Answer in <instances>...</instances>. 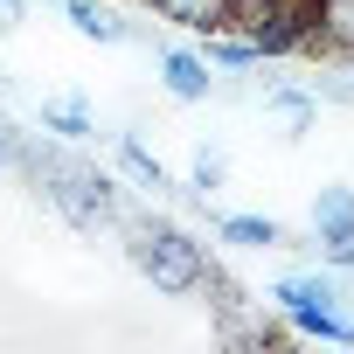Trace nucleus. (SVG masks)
I'll return each mask as SVG.
<instances>
[{
  "label": "nucleus",
  "mask_w": 354,
  "mask_h": 354,
  "mask_svg": "<svg viewBox=\"0 0 354 354\" xmlns=\"http://www.w3.org/2000/svg\"><path fill=\"white\" fill-rule=\"evenodd\" d=\"M21 167L42 181V195H49V209L63 216V223H77V230H104V223H118L125 209H118V188L104 181L97 167H84V160H56V153H21Z\"/></svg>",
  "instance_id": "nucleus-1"
},
{
  "label": "nucleus",
  "mask_w": 354,
  "mask_h": 354,
  "mask_svg": "<svg viewBox=\"0 0 354 354\" xmlns=\"http://www.w3.org/2000/svg\"><path fill=\"white\" fill-rule=\"evenodd\" d=\"M132 264L160 285V292H202L209 285V257L188 230H174V223H139L132 230Z\"/></svg>",
  "instance_id": "nucleus-2"
},
{
  "label": "nucleus",
  "mask_w": 354,
  "mask_h": 354,
  "mask_svg": "<svg viewBox=\"0 0 354 354\" xmlns=\"http://www.w3.org/2000/svg\"><path fill=\"white\" fill-rule=\"evenodd\" d=\"M257 56H292V49H313V0H257L250 8V35H243Z\"/></svg>",
  "instance_id": "nucleus-3"
},
{
  "label": "nucleus",
  "mask_w": 354,
  "mask_h": 354,
  "mask_svg": "<svg viewBox=\"0 0 354 354\" xmlns=\"http://www.w3.org/2000/svg\"><path fill=\"white\" fill-rule=\"evenodd\" d=\"M153 15L174 28H195V35H223L243 15V0H153Z\"/></svg>",
  "instance_id": "nucleus-4"
},
{
  "label": "nucleus",
  "mask_w": 354,
  "mask_h": 354,
  "mask_svg": "<svg viewBox=\"0 0 354 354\" xmlns=\"http://www.w3.org/2000/svg\"><path fill=\"white\" fill-rule=\"evenodd\" d=\"M271 299L285 313H319V306H340V278L333 271H306V278H278Z\"/></svg>",
  "instance_id": "nucleus-5"
},
{
  "label": "nucleus",
  "mask_w": 354,
  "mask_h": 354,
  "mask_svg": "<svg viewBox=\"0 0 354 354\" xmlns=\"http://www.w3.org/2000/svg\"><path fill=\"white\" fill-rule=\"evenodd\" d=\"M160 77H167V91L181 97V104H195V97H209V56H195V49H167L160 56Z\"/></svg>",
  "instance_id": "nucleus-6"
},
{
  "label": "nucleus",
  "mask_w": 354,
  "mask_h": 354,
  "mask_svg": "<svg viewBox=\"0 0 354 354\" xmlns=\"http://www.w3.org/2000/svg\"><path fill=\"white\" fill-rule=\"evenodd\" d=\"M313 42L333 56H354V0H313Z\"/></svg>",
  "instance_id": "nucleus-7"
},
{
  "label": "nucleus",
  "mask_w": 354,
  "mask_h": 354,
  "mask_svg": "<svg viewBox=\"0 0 354 354\" xmlns=\"http://www.w3.org/2000/svg\"><path fill=\"white\" fill-rule=\"evenodd\" d=\"M313 230H319V243H347L354 236V188H319Z\"/></svg>",
  "instance_id": "nucleus-8"
},
{
  "label": "nucleus",
  "mask_w": 354,
  "mask_h": 354,
  "mask_svg": "<svg viewBox=\"0 0 354 354\" xmlns=\"http://www.w3.org/2000/svg\"><path fill=\"white\" fill-rule=\"evenodd\" d=\"M63 21L77 35H91V42H125V21L104 8V0H63Z\"/></svg>",
  "instance_id": "nucleus-9"
},
{
  "label": "nucleus",
  "mask_w": 354,
  "mask_h": 354,
  "mask_svg": "<svg viewBox=\"0 0 354 354\" xmlns=\"http://www.w3.org/2000/svg\"><path fill=\"white\" fill-rule=\"evenodd\" d=\"M42 125L63 132V139H91V132H97V118H91L84 97H42Z\"/></svg>",
  "instance_id": "nucleus-10"
},
{
  "label": "nucleus",
  "mask_w": 354,
  "mask_h": 354,
  "mask_svg": "<svg viewBox=\"0 0 354 354\" xmlns=\"http://www.w3.org/2000/svg\"><path fill=\"white\" fill-rule=\"evenodd\" d=\"M223 243H243V250H271L285 243V230L271 216H223Z\"/></svg>",
  "instance_id": "nucleus-11"
},
{
  "label": "nucleus",
  "mask_w": 354,
  "mask_h": 354,
  "mask_svg": "<svg viewBox=\"0 0 354 354\" xmlns=\"http://www.w3.org/2000/svg\"><path fill=\"white\" fill-rule=\"evenodd\" d=\"M292 326H299V333H313V340H354V319H347L340 306H319V313H292Z\"/></svg>",
  "instance_id": "nucleus-12"
},
{
  "label": "nucleus",
  "mask_w": 354,
  "mask_h": 354,
  "mask_svg": "<svg viewBox=\"0 0 354 354\" xmlns=\"http://www.w3.org/2000/svg\"><path fill=\"white\" fill-rule=\"evenodd\" d=\"M264 111H278L292 132H313V118H319V104H313L306 91H271V97H264Z\"/></svg>",
  "instance_id": "nucleus-13"
},
{
  "label": "nucleus",
  "mask_w": 354,
  "mask_h": 354,
  "mask_svg": "<svg viewBox=\"0 0 354 354\" xmlns=\"http://www.w3.org/2000/svg\"><path fill=\"white\" fill-rule=\"evenodd\" d=\"M118 167L132 174L139 188H167V174H160V160H153V153H146L139 139H118Z\"/></svg>",
  "instance_id": "nucleus-14"
},
{
  "label": "nucleus",
  "mask_w": 354,
  "mask_h": 354,
  "mask_svg": "<svg viewBox=\"0 0 354 354\" xmlns=\"http://www.w3.org/2000/svg\"><path fill=\"white\" fill-rule=\"evenodd\" d=\"M209 63L216 70H243V63H264L250 42H223V35H209Z\"/></svg>",
  "instance_id": "nucleus-15"
},
{
  "label": "nucleus",
  "mask_w": 354,
  "mask_h": 354,
  "mask_svg": "<svg viewBox=\"0 0 354 354\" xmlns=\"http://www.w3.org/2000/svg\"><path fill=\"white\" fill-rule=\"evenodd\" d=\"M188 181H195V195H216V188H223V160H216V153H202Z\"/></svg>",
  "instance_id": "nucleus-16"
},
{
  "label": "nucleus",
  "mask_w": 354,
  "mask_h": 354,
  "mask_svg": "<svg viewBox=\"0 0 354 354\" xmlns=\"http://www.w3.org/2000/svg\"><path fill=\"white\" fill-rule=\"evenodd\" d=\"M21 167V139L8 132V118H0V174H15Z\"/></svg>",
  "instance_id": "nucleus-17"
},
{
  "label": "nucleus",
  "mask_w": 354,
  "mask_h": 354,
  "mask_svg": "<svg viewBox=\"0 0 354 354\" xmlns=\"http://www.w3.org/2000/svg\"><path fill=\"white\" fill-rule=\"evenodd\" d=\"M326 264H333V271H354V236H347V243H326Z\"/></svg>",
  "instance_id": "nucleus-18"
},
{
  "label": "nucleus",
  "mask_w": 354,
  "mask_h": 354,
  "mask_svg": "<svg viewBox=\"0 0 354 354\" xmlns=\"http://www.w3.org/2000/svg\"><path fill=\"white\" fill-rule=\"evenodd\" d=\"M21 28V0H0V35H15Z\"/></svg>",
  "instance_id": "nucleus-19"
}]
</instances>
